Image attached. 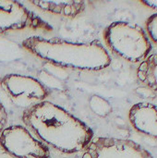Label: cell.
<instances>
[{
	"instance_id": "obj_1",
	"label": "cell",
	"mask_w": 157,
	"mask_h": 158,
	"mask_svg": "<svg viewBox=\"0 0 157 158\" xmlns=\"http://www.w3.org/2000/svg\"><path fill=\"white\" fill-rule=\"evenodd\" d=\"M21 120L37 139L65 154L84 151L93 139L89 126L48 101L25 109Z\"/></svg>"
},
{
	"instance_id": "obj_2",
	"label": "cell",
	"mask_w": 157,
	"mask_h": 158,
	"mask_svg": "<svg viewBox=\"0 0 157 158\" xmlns=\"http://www.w3.org/2000/svg\"><path fill=\"white\" fill-rule=\"evenodd\" d=\"M21 46L33 56L63 68L99 71L111 64L108 52L97 42L75 43L31 36L22 41Z\"/></svg>"
},
{
	"instance_id": "obj_3",
	"label": "cell",
	"mask_w": 157,
	"mask_h": 158,
	"mask_svg": "<svg viewBox=\"0 0 157 158\" xmlns=\"http://www.w3.org/2000/svg\"><path fill=\"white\" fill-rule=\"evenodd\" d=\"M104 38L114 54L131 63H142L152 51L150 39L137 24L113 22L105 30Z\"/></svg>"
},
{
	"instance_id": "obj_4",
	"label": "cell",
	"mask_w": 157,
	"mask_h": 158,
	"mask_svg": "<svg viewBox=\"0 0 157 158\" xmlns=\"http://www.w3.org/2000/svg\"><path fill=\"white\" fill-rule=\"evenodd\" d=\"M0 87L18 107L28 109L46 101L47 89L36 79L20 74H6L0 78Z\"/></svg>"
},
{
	"instance_id": "obj_5",
	"label": "cell",
	"mask_w": 157,
	"mask_h": 158,
	"mask_svg": "<svg viewBox=\"0 0 157 158\" xmlns=\"http://www.w3.org/2000/svg\"><path fill=\"white\" fill-rule=\"evenodd\" d=\"M0 146L14 158H50L47 145L20 125L8 126L1 132Z\"/></svg>"
},
{
	"instance_id": "obj_6",
	"label": "cell",
	"mask_w": 157,
	"mask_h": 158,
	"mask_svg": "<svg viewBox=\"0 0 157 158\" xmlns=\"http://www.w3.org/2000/svg\"><path fill=\"white\" fill-rule=\"evenodd\" d=\"M24 30L51 32L53 27L21 3L0 0V34Z\"/></svg>"
},
{
	"instance_id": "obj_7",
	"label": "cell",
	"mask_w": 157,
	"mask_h": 158,
	"mask_svg": "<svg viewBox=\"0 0 157 158\" xmlns=\"http://www.w3.org/2000/svg\"><path fill=\"white\" fill-rule=\"evenodd\" d=\"M81 158H154V156L133 141L98 137L93 139L83 151Z\"/></svg>"
},
{
	"instance_id": "obj_8",
	"label": "cell",
	"mask_w": 157,
	"mask_h": 158,
	"mask_svg": "<svg viewBox=\"0 0 157 158\" xmlns=\"http://www.w3.org/2000/svg\"><path fill=\"white\" fill-rule=\"evenodd\" d=\"M132 127L139 132L157 139V106L151 103L135 104L129 112Z\"/></svg>"
},
{
	"instance_id": "obj_9",
	"label": "cell",
	"mask_w": 157,
	"mask_h": 158,
	"mask_svg": "<svg viewBox=\"0 0 157 158\" xmlns=\"http://www.w3.org/2000/svg\"><path fill=\"white\" fill-rule=\"evenodd\" d=\"M29 3L40 10L63 16L69 19H74L82 14L86 9V3L83 1H49V0H33Z\"/></svg>"
},
{
	"instance_id": "obj_10",
	"label": "cell",
	"mask_w": 157,
	"mask_h": 158,
	"mask_svg": "<svg viewBox=\"0 0 157 158\" xmlns=\"http://www.w3.org/2000/svg\"><path fill=\"white\" fill-rule=\"evenodd\" d=\"M137 77L145 87L157 93V54L149 56L140 64Z\"/></svg>"
},
{
	"instance_id": "obj_11",
	"label": "cell",
	"mask_w": 157,
	"mask_h": 158,
	"mask_svg": "<svg viewBox=\"0 0 157 158\" xmlns=\"http://www.w3.org/2000/svg\"><path fill=\"white\" fill-rule=\"evenodd\" d=\"M89 106L93 113L101 118L107 117L113 110L111 104L99 95H93L90 98Z\"/></svg>"
},
{
	"instance_id": "obj_12",
	"label": "cell",
	"mask_w": 157,
	"mask_h": 158,
	"mask_svg": "<svg viewBox=\"0 0 157 158\" xmlns=\"http://www.w3.org/2000/svg\"><path fill=\"white\" fill-rule=\"evenodd\" d=\"M146 29L152 41L157 44V13L148 18L146 21Z\"/></svg>"
},
{
	"instance_id": "obj_13",
	"label": "cell",
	"mask_w": 157,
	"mask_h": 158,
	"mask_svg": "<svg viewBox=\"0 0 157 158\" xmlns=\"http://www.w3.org/2000/svg\"><path fill=\"white\" fill-rule=\"evenodd\" d=\"M7 119H8V116H7V112L4 106V105L2 104V102L0 101V134L1 132L6 128V124H7Z\"/></svg>"
},
{
	"instance_id": "obj_14",
	"label": "cell",
	"mask_w": 157,
	"mask_h": 158,
	"mask_svg": "<svg viewBox=\"0 0 157 158\" xmlns=\"http://www.w3.org/2000/svg\"><path fill=\"white\" fill-rule=\"evenodd\" d=\"M141 3L148 7L157 10V0H146V1H142Z\"/></svg>"
}]
</instances>
